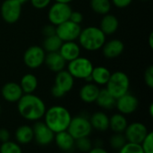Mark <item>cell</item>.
<instances>
[{
	"instance_id": "6da1fadb",
	"label": "cell",
	"mask_w": 153,
	"mask_h": 153,
	"mask_svg": "<svg viewBox=\"0 0 153 153\" xmlns=\"http://www.w3.org/2000/svg\"><path fill=\"white\" fill-rule=\"evenodd\" d=\"M17 109L21 116L28 121H39L47 110L43 100L32 94H23L17 102Z\"/></svg>"
},
{
	"instance_id": "7a4b0ae2",
	"label": "cell",
	"mask_w": 153,
	"mask_h": 153,
	"mask_svg": "<svg viewBox=\"0 0 153 153\" xmlns=\"http://www.w3.org/2000/svg\"><path fill=\"white\" fill-rule=\"evenodd\" d=\"M45 124L54 133L66 131L72 119L71 114L62 106H53L46 110L44 115Z\"/></svg>"
},
{
	"instance_id": "3957f363",
	"label": "cell",
	"mask_w": 153,
	"mask_h": 153,
	"mask_svg": "<svg viewBox=\"0 0 153 153\" xmlns=\"http://www.w3.org/2000/svg\"><path fill=\"white\" fill-rule=\"evenodd\" d=\"M80 47L89 51L100 50L106 42V35L96 26H89L82 29L78 37Z\"/></svg>"
},
{
	"instance_id": "277c9868",
	"label": "cell",
	"mask_w": 153,
	"mask_h": 153,
	"mask_svg": "<svg viewBox=\"0 0 153 153\" xmlns=\"http://www.w3.org/2000/svg\"><path fill=\"white\" fill-rule=\"evenodd\" d=\"M130 87V80L128 76L123 71H116L111 73L110 78L106 84L107 90L116 98L122 96L128 93Z\"/></svg>"
},
{
	"instance_id": "5b68a950",
	"label": "cell",
	"mask_w": 153,
	"mask_h": 153,
	"mask_svg": "<svg viewBox=\"0 0 153 153\" xmlns=\"http://www.w3.org/2000/svg\"><path fill=\"white\" fill-rule=\"evenodd\" d=\"M74 85V77L67 70H61L56 73L55 84L51 88V94L54 97H63L66 93L70 92Z\"/></svg>"
},
{
	"instance_id": "8992f818",
	"label": "cell",
	"mask_w": 153,
	"mask_h": 153,
	"mask_svg": "<svg viewBox=\"0 0 153 153\" xmlns=\"http://www.w3.org/2000/svg\"><path fill=\"white\" fill-rule=\"evenodd\" d=\"M93 65L91 61L85 58L79 56L78 58L68 62L67 71L74 77V78L86 79L91 75Z\"/></svg>"
},
{
	"instance_id": "52a82bcc",
	"label": "cell",
	"mask_w": 153,
	"mask_h": 153,
	"mask_svg": "<svg viewBox=\"0 0 153 153\" xmlns=\"http://www.w3.org/2000/svg\"><path fill=\"white\" fill-rule=\"evenodd\" d=\"M66 131L74 140H76L82 137H88L92 131V127L90 119L83 115H77L72 117Z\"/></svg>"
},
{
	"instance_id": "ba28073f",
	"label": "cell",
	"mask_w": 153,
	"mask_h": 153,
	"mask_svg": "<svg viewBox=\"0 0 153 153\" xmlns=\"http://www.w3.org/2000/svg\"><path fill=\"white\" fill-rule=\"evenodd\" d=\"M72 11L73 10L69 4L55 2L48 10V21L51 24L57 26L62 23L69 20Z\"/></svg>"
},
{
	"instance_id": "9c48e42d",
	"label": "cell",
	"mask_w": 153,
	"mask_h": 153,
	"mask_svg": "<svg viewBox=\"0 0 153 153\" xmlns=\"http://www.w3.org/2000/svg\"><path fill=\"white\" fill-rule=\"evenodd\" d=\"M81 31V24L75 23L70 20L56 26V34L63 41H74L78 40Z\"/></svg>"
},
{
	"instance_id": "30bf717a",
	"label": "cell",
	"mask_w": 153,
	"mask_h": 153,
	"mask_svg": "<svg viewBox=\"0 0 153 153\" xmlns=\"http://www.w3.org/2000/svg\"><path fill=\"white\" fill-rule=\"evenodd\" d=\"M22 4L18 0H4L1 5V16L7 23H16L22 14Z\"/></svg>"
},
{
	"instance_id": "8fae6325",
	"label": "cell",
	"mask_w": 153,
	"mask_h": 153,
	"mask_svg": "<svg viewBox=\"0 0 153 153\" xmlns=\"http://www.w3.org/2000/svg\"><path fill=\"white\" fill-rule=\"evenodd\" d=\"M46 51L42 47L33 45L29 47L23 54L24 64L31 69L39 68L45 61Z\"/></svg>"
},
{
	"instance_id": "7c38bea8",
	"label": "cell",
	"mask_w": 153,
	"mask_h": 153,
	"mask_svg": "<svg viewBox=\"0 0 153 153\" xmlns=\"http://www.w3.org/2000/svg\"><path fill=\"white\" fill-rule=\"evenodd\" d=\"M124 133L126 142L141 144V142L148 134L149 131L143 123L134 122L128 124Z\"/></svg>"
},
{
	"instance_id": "4fadbf2b",
	"label": "cell",
	"mask_w": 153,
	"mask_h": 153,
	"mask_svg": "<svg viewBox=\"0 0 153 153\" xmlns=\"http://www.w3.org/2000/svg\"><path fill=\"white\" fill-rule=\"evenodd\" d=\"M33 139L41 146H47L54 141L55 133L43 122H37L32 127Z\"/></svg>"
},
{
	"instance_id": "5bb4252c",
	"label": "cell",
	"mask_w": 153,
	"mask_h": 153,
	"mask_svg": "<svg viewBox=\"0 0 153 153\" xmlns=\"http://www.w3.org/2000/svg\"><path fill=\"white\" fill-rule=\"evenodd\" d=\"M139 106V100L137 97L130 93H126L118 97L116 102V107L118 112L124 115L134 113Z\"/></svg>"
},
{
	"instance_id": "9a60e30c",
	"label": "cell",
	"mask_w": 153,
	"mask_h": 153,
	"mask_svg": "<svg viewBox=\"0 0 153 153\" xmlns=\"http://www.w3.org/2000/svg\"><path fill=\"white\" fill-rule=\"evenodd\" d=\"M1 95L5 101L9 103H17L22 96L23 92L20 87V84L15 82H8L3 86Z\"/></svg>"
},
{
	"instance_id": "2e32d148",
	"label": "cell",
	"mask_w": 153,
	"mask_h": 153,
	"mask_svg": "<svg viewBox=\"0 0 153 153\" xmlns=\"http://www.w3.org/2000/svg\"><path fill=\"white\" fill-rule=\"evenodd\" d=\"M101 50H102V54L104 55L105 58L108 60H112L119 57L123 53L125 50V45L122 41L118 39H113L105 42Z\"/></svg>"
},
{
	"instance_id": "e0dca14e",
	"label": "cell",
	"mask_w": 153,
	"mask_h": 153,
	"mask_svg": "<svg viewBox=\"0 0 153 153\" xmlns=\"http://www.w3.org/2000/svg\"><path fill=\"white\" fill-rule=\"evenodd\" d=\"M58 52L64 58L66 62H69L76 58H78L81 54V47L79 44L74 41H63Z\"/></svg>"
},
{
	"instance_id": "ac0fdd59",
	"label": "cell",
	"mask_w": 153,
	"mask_h": 153,
	"mask_svg": "<svg viewBox=\"0 0 153 153\" xmlns=\"http://www.w3.org/2000/svg\"><path fill=\"white\" fill-rule=\"evenodd\" d=\"M44 63H46L48 69L56 73L63 70L66 65V61L64 60V58L58 51L46 53Z\"/></svg>"
},
{
	"instance_id": "d6986e66",
	"label": "cell",
	"mask_w": 153,
	"mask_h": 153,
	"mask_svg": "<svg viewBox=\"0 0 153 153\" xmlns=\"http://www.w3.org/2000/svg\"><path fill=\"white\" fill-rule=\"evenodd\" d=\"M100 92V87L93 82H87L82 87L79 92L80 98L87 104L94 103L98 97Z\"/></svg>"
},
{
	"instance_id": "ffe728a7",
	"label": "cell",
	"mask_w": 153,
	"mask_h": 153,
	"mask_svg": "<svg viewBox=\"0 0 153 153\" xmlns=\"http://www.w3.org/2000/svg\"><path fill=\"white\" fill-rule=\"evenodd\" d=\"M54 141L58 149H60L63 151L68 152L74 148L75 140L67 131H63L55 133Z\"/></svg>"
},
{
	"instance_id": "44dd1931",
	"label": "cell",
	"mask_w": 153,
	"mask_h": 153,
	"mask_svg": "<svg viewBox=\"0 0 153 153\" xmlns=\"http://www.w3.org/2000/svg\"><path fill=\"white\" fill-rule=\"evenodd\" d=\"M119 26V21L114 14H104L100 24V29L104 32L105 35H111L115 33Z\"/></svg>"
},
{
	"instance_id": "7402d4cb",
	"label": "cell",
	"mask_w": 153,
	"mask_h": 153,
	"mask_svg": "<svg viewBox=\"0 0 153 153\" xmlns=\"http://www.w3.org/2000/svg\"><path fill=\"white\" fill-rule=\"evenodd\" d=\"M90 123L92 129L100 132H105L109 128V117L101 111L92 114L90 118Z\"/></svg>"
},
{
	"instance_id": "603a6c76",
	"label": "cell",
	"mask_w": 153,
	"mask_h": 153,
	"mask_svg": "<svg viewBox=\"0 0 153 153\" xmlns=\"http://www.w3.org/2000/svg\"><path fill=\"white\" fill-rule=\"evenodd\" d=\"M95 102L98 104V106L100 107H101L103 109L109 110V109H112L116 106L117 99L105 87V88L100 89L98 97H97Z\"/></svg>"
},
{
	"instance_id": "cb8c5ba5",
	"label": "cell",
	"mask_w": 153,
	"mask_h": 153,
	"mask_svg": "<svg viewBox=\"0 0 153 153\" xmlns=\"http://www.w3.org/2000/svg\"><path fill=\"white\" fill-rule=\"evenodd\" d=\"M110 75L111 72L109 71L108 69L103 66H98L96 68L93 67L91 76L93 83H95L98 86H103L108 83Z\"/></svg>"
},
{
	"instance_id": "d4e9b609",
	"label": "cell",
	"mask_w": 153,
	"mask_h": 153,
	"mask_svg": "<svg viewBox=\"0 0 153 153\" xmlns=\"http://www.w3.org/2000/svg\"><path fill=\"white\" fill-rule=\"evenodd\" d=\"M14 137L19 144H28L33 140V130L32 127L27 124L19 126L15 133Z\"/></svg>"
},
{
	"instance_id": "484cf974",
	"label": "cell",
	"mask_w": 153,
	"mask_h": 153,
	"mask_svg": "<svg viewBox=\"0 0 153 153\" xmlns=\"http://www.w3.org/2000/svg\"><path fill=\"white\" fill-rule=\"evenodd\" d=\"M128 125L126 117L120 114H115L109 118V128L116 133H124Z\"/></svg>"
},
{
	"instance_id": "4316f807",
	"label": "cell",
	"mask_w": 153,
	"mask_h": 153,
	"mask_svg": "<svg viewBox=\"0 0 153 153\" xmlns=\"http://www.w3.org/2000/svg\"><path fill=\"white\" fill-rule=\"evenodd\" d=\"M20 87L23 94H32L38 87V78L35 75L31 73L25 74L22 76Z\"/></svg>"
},
{
	"instance_id": "83f0119b",
	"label": "cell",
	"mask_w": 153,
	"mask_h": 153,
	"mask_svg": "<svg viewBox=\"0 0 153 153\" xmlns=\"http://www.w3.org/2000/svg\"><path fill=\"white\" fill-rule=\"evenodd\" d=\"M62 43H63V41L56 34H54L51 36L45 37V39L43 41L42 48L46 51V53L58 51Z\"/></svg>"
},
{
	"instance_id": "f1b7e54d",
	"label": "cell",
	"mask_w": 153,
	"mask_h": 153,
	"mask_svg": "<svg viewBox=\"0 0 153 153\" xmlns=\"http://www.w3.org/2000/svg\"><path fill=\"white\" fill-rule=\"evenodd\" d=\"M91 8L98 14H107L110 12L111 2L110 0H91Z\"/></svg>"
},
{
	"instance_id": "f546056e",
	"label": "cell",
	"mask_w": 153,
	"mask_h": 153,
	"mask_svg": "<svg viewBox=\"0 0 153 153\" xmlns=\"http://www.w3.org/2000/svg\"><path fill=\"white\" fill-rule=\"evenodd\" d=\"M126 142V139L123 133H115V134H113L109 139V144L111 148L115 151H119Z\"/></svg>"
},
{
	"instance_id": "4dcf8cb0",
	"label": "cell",
	"mask_w": 153,
	"mask_h": 153,
	"mask_svg": "<svg viewBox=\"0 0 153 153\" xmlns=\"http://www.w3.org/2000/svg\"><path fill=\"white\" fill-rule=\"evenodd\" d=\"M0 153H22V151L19 143L9 140L5 142H2L0 146Z\"/></svg>"
},
{
	"instance_id": "1f68e13d",
	"label": "cell",
	"mask_w": 153,
	"mask_h": 153,
	"mask_svg": "<svg viewBox=\"0 0 153 153\" xmlns=\"http://www.w3.org/2000/svg\"><path fill=\"white\" fill-rule=\"evenodd\" d=\"M93 143L91 142V141L89 139L88 137H82V138H79L75 140L74 142V147H76V149L82 152H88L92 147Z\"/></svg>"
},
{
	"instance_id": "d6a6232c",
	"label": "cell",
	"mask_w": 153,
	"mask_h": 153,
	"mask_svg": "<svg viewBox=\"0 0 153 153\" xmlns=\"http://www.w3.org/2000/svg\"><path fill=\"white\" fill-rule=\"evenodd\" d=\"M118 153H144L141 144L134 142H126L119 151Z\"/></svg>"
},
{
	"instance_id": "836d02e7",
	"label": "cell",
	"mask_w": 153,
	"mask_h": 153,
	"mask_svg": "<svg viewBox=\"0 0 153 153\" xmlns=\"http://www.w3.org/2000/svg\"><path fill=\"white\" fill-rule=\"evenodd\" d=\"M141 146L144 153H153V133L149 132L143 141L141 142Z\"/></svg>"
},
{
	"instance_id": "e575fe53",
	"label": "cell",
	"mask_w": 153,
	"mask_h": 153,
	"mask_svg": "<svg viewBox=\"0 0 153 153\" xmlns=\"http://www.w3.org/2000/svg\"><path fill=\"white\" fill-rule=\"evenodd\" d=\"M144 81L148 87L153 88V66H149L144 72Z\"/></svg>"
},
{
	"instance_id": "d590c367",
	"label": "cell",
	"mask_w": 153,
	"mask_h": 153,
	"mask_svg": "<svg viewBox=\"0 0 153 153\" xmlns=\"http://www.w3.org/2000/svg\"><path fill=\"white\" fill-rule=\"evenodd\" d=\"M52 0H30L31 5L36 9H44L49 5Z\"/></svg>"
},
{
	"instance_id": "8d00e7d4",
	"label": "cell",
	"mask_w": 153,
	"mask_h": 153,
	"mask_svg": "<svg viewBox=\"0 0 153 153\" xmlns=\"http://www.w3.org/2000/svg\"><path fill=\"white\" fill-rule=\"evenodd\" d=\"M70 21L75 23H78V24H81L82 20H83V15L81 12H78V11H72L71 14H70V18H69Z\"/></svg>"
},
{
	"instance_id": "74e56055",
	"label": "cell",
	"mask_w": 153,
	"mask_h": 153,
	"mask_svg": "<svg viewBox=\"0 0 153 153\" xmlns=\"http://www.w3.org/2000/svg\"><path fill=\"white\" fill-rule=\"evenodd\" d=\"M42 33L45 37L48 36H51L56 34V26L53 24H48L46 26H44V28L42 29Z\"/></svg>"
},
{
	"instance_id": "f35d334b",
	"label": "cell",
	"mask_w": 153,
	"mask_h": 153,
	"mask_svg": "<svg viewBox=\"0 0 153 153\" xmlns=\"http://www.w3.org/2000/svg\"><path fill=\"white\" fill-rule=\"evenodd\" d=\"M133 0H112V3L117 8H126L132 4Z\"/></svg>"
},
{
	"instance_id": "ab89813d",
	"label": "cell",
	"mask_w": 153,
	"mask_h": 153,
	"mask_svg": "<svg viewBox=\"0 0 153 153\" xmlns=\"http://www.w3.org/2000/svg\"><path fill=\"white\" fill-rule=\"evenodd\" d=\"M10 140V133L7 129L5 128H1L0 129V142H5Z\"/></svg>"
},
{
	"instance_id": "60d3db41",
	"label": "cell",
	"mask_w": 153,
	"mask_h": 153,
	"mask_svg": "<svg viewBox=\"0 0 153 153\" xmlns=\"http://www.w3.org/2000/svg\"><path fill=\"white\" fill-rule=\"evenodd\" d=\"M87 153H108L103 147H92Z\"/></svg>"
},
{
	"instance_id": "b9f144b4",
	"label": "cell",
	"mask_w": 153,
	"mask_h": 153,
	"mask_svg": "<svg viewBox=\"0 0 153 153\" xmlns=\"http://www.w3.org/2000/svg\"><path fill=\"white\" fill-rule=\"evenodd\" d=\"M55 2H58V3H65V4H69L71 3L73 0H54Z\"/></svg>"
},
{
	"instance_id": "7bdbcfd3",
	"label": "cell",
	"mask_w": 153,
	"mask_h": 153,
	"mask_svg": "<svg viewBox=\"0 0 153 153\" xmlns=\"http://www.w3.org/2000/svg\"><path fill=\"white\" fill-rule=\"evenodd\" d=\"M152 37H153V33H152H152L150 34V37H149V40H150V46H151V48H153Z\"/></svg>"
},
{
	"instance_id": "ee69618b",
	"label": "cell",
	"mask_w": 153,
	"mask_h": 153,
	"mask_svg": "<svg viewBox=\"0 0 153 153\" xmlns=\"http://www.w3.org/2000/svg\"><path fill=\"white\" fill-rule=\"evenodd\" d=\"M149 112H150V115L152 117L153 116V104H151L150 108H149Z\"/></svg>"
},
{
	"instance_id": "f6af8a7d",
	"label": "cell",
	"mask_w": 153,
	"mask_h": 153,
	"mask_svg": "<svg viewBox=\"0 0 153 153\" xmlns=\"http://www.w3.org/2000/svg\"><path fill=\"white\" fill-rule=\"evenodd\" d=\"M22 5H23V4H25V3H27V2H29V1H30V0H18Z\"/></svg>"
},
{
	"instance_id": "bcb514c9",
	"label": "cell",
	"mask_w": 153,
	"mask_h": 153,
	"mask_svg": "<svg viewBox=\"0 0 153 153\" xmlns=\"http://www.w3.org/2000/svg\"><path fill=\"white\" fill-rule=\"evenodd\" d=\"M141 1H143V2H147V1H149V0H141Z\"/></svg>"
},
{
	"instance_id": "7dc6e473",
	"label": "cell",
	"mask_w": 153,
	"mask_h": 153,
	"mask_svg": "<svg viewBox=\"0 0 153 153\" xmlns=\"http://www.w3.org/2000/svg\"><path fill=\"white\" fill-rule=\"evenodd\" d=\"M0 114H1V106H0Z\"/></svg>"
}]
</instances>
